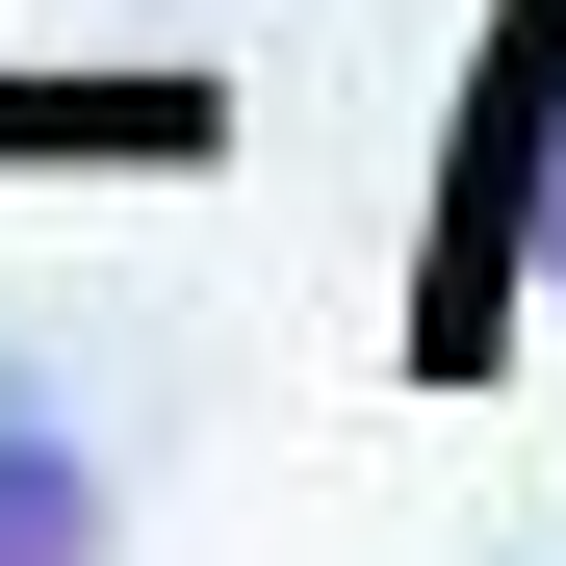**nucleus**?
I'll return each mask as SVG.
<instances>
[{"mask_svg":"<svg viewBox=\"0 0 566 566\" xmlns=\"http://www.w3.org/2000/svg\"><path fill=\"white\" fill-rule=\"evenodd\" d=\"M0 566H129V490H104V438H52L27 387H0Z\"/></svg>","mask_w":566,"mask_h":566,"instance_id":"f257e3e1","label":"nucleus"},{"mask_svg":"<svg viewBox=\"0 0 566 566\" xmlns=\"http://www.w3.org/2000/svg\"><path fill=\"white\" fill-rule=\"evenodd\" d=\"M490 283H541V310H566V104L515 129V207H490Z\"/></svg>","mask_w":566,"mask_h":566,"instance_id":"f03ea898","label":"nucleus"}]
</instances>
